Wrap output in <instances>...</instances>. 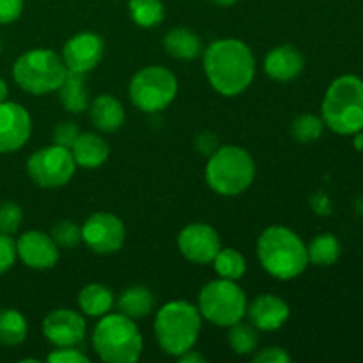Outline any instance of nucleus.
Returning a JSON list of instances; mask_svg holds the SVG:
<instances>
[{"mask_svg":"<svg viewBox=\"0 0 363 363\" xmlns=\"http://www.w3.org/2000/svg\"><path fill=\"white\" fill-rule=\"evenodd\" d=\"M204 73L220 94L233 98L250 87L255 74L252 50L238 39H218L204 52Z\"/></svg>","mask_w":363,"mask_h":363,"instance_id":"1","label":"nucleus"},{"mask_svg":"<svg viewBox=\"0 0 363 363\" xmlns=\"http://www.w3.org/2000/svg\"><path fill=\"white\" fill-rule=\"evenodd\" d=\"M257 257L261 266L279 280H293L308 266L307 247L287 227L272 225L259 236Z\"/></svg>","mask_w":363,"mask_h":363,"instance_id":"2","label":"nucleus"},{"mask_svg":"<svg viewBox=\"0 0 363 363\" xmlns=\"http://www.w3.org/2000/svg\"><path fill=\"white\" fill-rule=\"evenodd\" d=\"M202 326V315L190 301H169L158 311L155 333L160 347L170 357H181L194 350Z\"/></svg>","mask_w":363,"mask_h":363,"instance_id":"3","label":"nucleus"},{"mask_svg":"<svg viewBox=\"0 0 363 363\" xmlns=\"http://www.w3.org/2000/svg\"><path fill=\"white\" fill-rule=\"evenodd\" d=\"M323 121L339 135L363 130V80L357 74L335 78L323 99Z\"/></svg>","mask_w":363,"mask_h":363,"instance_id":"4","label":"nucleus"},{"mask_svg":"<svg viewBox=\"0 0 363 363\" xmlns=\"http://www.w3.org/2000/svg\"><path fill=\"white\" fill-rule=\"evenodd\" d=\"M92 344L103 362L133 363L140 358L144 339L131 318L124 314H105L92 332Z\"/></svg>","mask_w":363,"mask_h":363,"instance_id":"5","label":"nucleus"},{"mask_svg":"<svg viewBox=\"0 0 363 363\" xmlns=\"http://www.w3.org/2000/svg\"><path fill=\"white\" fill-rule=\"evenodd\" d=\"M255 177V162L250 152L238 145L218 147L206 165V183L215 194L234 197L248 190Z\"/></svg>","mask_w":363,"mask_h":363,"instance_id":"6","label":"nucleus"},{"mask_svg":"<svg viewBox=\"0 0 363 363\" xmlns=\"http://www.w3.org/2000/svg\"><path fill=\"white\" fill-rule=\"evenodd\" d=\"M67 67L62 57L53 50H28L16 59L13 66V78L25 92L34 96H45L57 91L62 84Z\"/></svg>","mask_w":363,"mask_h":363,"instance_id":"7","label":"nucleus"},{"mask_svg":"<svg viewBox=\"0 0 363 363\" xmlns=\"http://www.w3.org/2000/svg\"><path fill=\"white\" fill-rule=\"evenodd\" d=\"M247 294L234 280H213L199 294V312L202 318L222 328L240 323L247 315Z\"/></svg>","mask_w":363,"mask_h":363,"instance_id":"8","label":"nucleus"},{"mask_svg":"<svg viewBox=\"0 0 363 363\" xmlns=\"http://www.w3.org/2000/svg\"><path fill=\"white\" fill-rule=\"evenodd\" d=\"M176 94V74L163 66L144 67L130 82V99L142 112H162L174 101Z\"/></svg>","mask_w":363,"mask_h":363,"instance_id":"9","label":"nucleus"},{"mask_svg":"<svg viewBox=\"0 0 363 363\" xmlns=\"http://www.w3.org/2000/svg\"><path fill=\"white\" fill-rule=\"evenodd\" d=\"M77 163L69 149L60 145H48L28 158L27 172L30 179L41 188H59L71 181Z\"/></svg>","mask_w":363,"mask_h":363,"instance_id":"10","label":"nucleus"},{"mask_svg":"<svg viewBox=\"0 0 363 363\" xmlns=\"http://www.w3.org/2000/svg\"><path fill=\"white\" fill-rule=\"evenodd\" d=\"M124 238V223L112 213H94L82 225V241L96 254H113L123 247Z\"/></svg>","mask_w":363,"mask_h":363,"instance_id":"11","label":"nucleus"},{"mask_svg":"<svg viewBox=\"0 0 363 363\" xmlns=\"http://www.w3.org/2000/svg\"><path fill=\"white\" fill-rule=\"evenodd\" d=\"M177 248L188 261L209 264L222 248L218 233L208 223H190L177 236Z\"/></svg>","mask_w":363,"mask_h":363,"instance_id":"12","label":"nucleus"},{"mask_svg":"<svg viewBox=\"0 0 363 363\" xmlns=\"http://www.w3.org/2000/svg\"><path fill=\"white\" fill-rule=\"evenodd\" d=\"M32 133V121L27 110L13 101L0 103V155L23 147Z\"/></svg>","mask_w":363,"mask_h":363,"instance_id":"13","label":"nucleus"},{"mask_svg":"<svg viewBox=\"0 0 363 363\" xmlns=\"http://www.w3.org/2000/svg\"><path fill=\"white\" fill-rule=\"evenodd\" d=\"M105 53V43L99 34L94 32H80L74 34L62 48V60L67 71L77 73H89L94 69L103 59Z\"/></svg>","mask_w":363,"mask_h":363,"instance_id":"14","label":"nucleus"},{"mask_svg":"<svg viewBox=\"0 0 363 363\" xmlns=\"http://www.w3.org/2000/svg\"><path fill=\"white\" fill-rule=\"evenodd\" d=\"M43 333L57 347L77 346L85 337V319L69 308H57L43 321Z\"/></svg>","mask_w":363,"mask_h":363,"instance_id":"15","label":"nucleus"},{"mask_svg":"<svg viewBox=\"0 0 363 363\" xmlns=\"http://www.w3.org/2000/svg\"><path fill=\"white\" fill-rule=\"evenodd\" d=\"M16 255L32 269H50L59 261V247L50 234L28 230L16 241Z\"/></svg>","mask_w":363,"mask_h":363,"instance_id":"16","label":"nucleus"},{"mask_svg":"<svg viewBox=\"0 0 363 363\" xmlns=\"http://www.w3.org/2000/svg\"><path fill=\"white\" fill-rule=\"evenodd\" d=\"M289 305L275 294H261L247 305V315L257 330L273 332L282 328L289 319Z\"/></svg>","mask_w":363,"mask_h":363,"instance_id":"17","label":"nucleus"},{"mask_svg":"<svg viewBox=\"0 0 363 363\" xmlns=\"http://www.w3.org/2000/svg\"><path fill=\"white\" fill-rule=\"evenodd\" d=\"M305 59L296 46L282 45L269 50L264 59V71L272 80L286 82L294 80L303 71Z\"/></svg>","mask_w":363,"mask_h":363,"instance_id":"18","label":"nucleus"},{"mask_svg":"<svg viewBox=\"0 0 363 363\" xmlns=\"http://www.w3.org/2000/svg\"><path fill=\"white\" fill-rule=\"evenodd\" d=\"M77 167L82 169H98L108 160L110 145L105 138L96 133H80L69 149Z\"/></svg>","mask_w":363,"mask_h":363,"instance_id":"19","label":"nucleus"},{"mask_svg":"<svg viewBox=\"0 0 363 363\" xmlns=\"http://www.w3.org/2000/svg\"><path fill=\"white\" fill-rule=\"evenodd\" d=\"M89 116H91V123L99 131L112 133L123 126L126 113L119 99L110 94H101L89 105Z\"/></svg>","mask_w":363,"mask_h":363,"instance_id":"20","label":"nucleus"},{"mask_svg":"<svg viewBox=\"0 0 363 363\" xmlns=\"http://www.w3.org/2000/svg\"><path fill=\"white\" fill-rule=\"evenodd\" d=\"M59 101L64 110L71 113H82L89 108V92L85 87V74L77 71H67L62 84L59 85Z\"/></svg>","mask_w":363,"mask_h":363,"instance_id":"21","label":"nucleus"},{"mask_svg":"<svg viewBox=\"0 0 363 363\" xmlns=\"http://www.w3.org/2000/svg\"><path fill=\"white\" fill-rule=\"evenodd\" d=\"M163 46L167 53L181 60H194L202 53V41L195 32L188 28L176 27L167 32L163 38Z\"/></svg>","mask_w":363,"mask_h":363,"instance_id":"22","label":"nucleus"},{"mask_svg":"<svg viewBox=\"0 0 363 363\" xmlns=\"http://www.w3.org/2000/svg\"><path fill=\"white\" fill-rule=\"evenodd\" d=\"M113 305V294L101 284H89L78 293V307L85 315L101 318L108 314Z\"/></svg>","mask_w":363,"mask_h":363,"instance_id":"23","label":"nucleus"},{"mask_svg":"<svg viewBox=\"0 0 363 363\" xmlns=\"http://www.w3.org/2000/svg\"><path fill=\"white\" fill-rule=\"evenodd\" d=\"M152 307H155V296L147 287L142 286H133L123 291L117 300V308L121 314L131 319L145 318L147 314H151Z\"/></svg>","mask_w":363,"mask_h":363,"instance_id":"24","label":"nucleus"},{"mask_svg":"<svg viewBox=\"0 0 363 363\" xmlns=\"http://www.w3.org/2000/svg\"><path fill=\"white\" fill-rule=\"evenodd\" d=\"M27 319L14 308L0 311V344L2 346H20L27 339Z\"/></svg>","mask_w":363,"mask_h":363,"instance_id":"25","label":"nucleus"},{"mask_svg":"<svg viewBox=\"0 0 363 363\" xmlns=\"http://www.w3.org/2000/svg\"><path fill=\"white\" fill-rule=\"evenodd\" d=\"M308 262L315 266H332L340 257V243L333 234H319L307 247Z\"/></svg>","mask_w":363,"mask_h":363,"instance_id":"26","label":"nucleus"},{"mask_svg":"<svg viewBox=\"0 0 363 363\" xmlns=\"http://www.w3.org/2000/svg\"><path fill=\"white\" fill-rule=\"evenodd\" d=\"M131 20L142 28H152L165 18V7L162 0H130Z\"/></svg>","mask_w":363,"mask_h":363,"instance_id":"27","label":"nucleus"},{"mask_svg":"<svg viewBox=\"0 0 363 363\" xmlns=\"http://www.w3.org/2000/svg\"><path fill=\"white\" fill-rule=\"evenodd\" d=\"M213 266L220 279L234 280V282H238L247 272V261L234 248H220L216 257L213 259Z\"/></svg>","mask_w":363,"mask_h":363,"instance_id":"28","label":"nucleus"},{"mask_svg":"<svg viewBox=\"0 0 363 363\" xmlns=\"http://www.w3.org/2000/svg\"><path fill=\"white\" fill-rule=\"evenodd\" d=\"M229 344L236 354H250L257 350L259 335L257 328L247 323H236L229 326Z\"/></svg>","mask_w":363,"mask_h":363,"instance_id":"29","label":"nucleus"},{"mask_svg":"<svg viewBox=\"0 0 363 363\" xmlns=\"http://www.w3.org/2000/svg\"><path fill=\"white\" fill-rule=\"evenodd\" d=\"M323 130H325V121L318 116H312V113H303V116L296 117L291 124L293 138H296L298 142H303V144L318 140L323 135Z\"/></svg>","mask_w":363,"mask_h":363,"instance_id":"30","label":"nucleus"},{"mask_svg":"<svg viewBox=\"0 0 363 363\" xmlns=\"http://www.w3.org/2000/svg\"><path fill=\"white\" fill-rule=\"evenodd\" d=\"M50 236L55 241L57 247L74 248L82 241V227L71 220H60L50 230Z\"/></svg>","mask_w":363,"mask_h":363,"instance_id":"31","label":"nucleus"},{"mask_svg":"<svg viewBox=\"0 0 363 363\" xmlns=\"http://www.w3.org/2000/svg\"><path fill=\"white\" fill-rule=\"evenodd\" d=\"M23 211L16 202H2L0 204V233L13 236L21 225Z\"/></svg>","mask_w":363,"mask_h":363,"instance_id":"32","label":"nucleus"},{"mask_svg":"<svg viewBox=\"0 0 363 363\" xmlns=\"http://www.w3.org/2000/svg\"><path fill=\"white\" fill-rule=\"evenodd\" d=\"M78 135H80V131H78L77 124L66 123V121H62V123L57 124L55 130H53L52 140H53V144H55V145L71 149V147H73L74 140L78 138Z\"/></svg>","mask_w":363,"mask_h":363,"instance_id":"33","label":"nucleus"},{"mask_svg":"<svg viewBox=\"0 0 363 363\" xmlns=\"http://www.w3.org/2000/svg\"><path fill=\"white\" fill-rule=\"evenodd\" d=\"M16 243L9 234L0 233V275L9 272L16 261Z\"/></svg>","mask_w":363,"mask_h":363,"instance_id":"34","label":"nucleus"},{"mask_svg":"<svg viewBox=\"0 0 363 363\" xmlns=\"http://www.w3.org/2000/svg\"><path fill=\"white\" fill-rule=\"evenodd\" d=\"M46 360L50 363H89L91 362L87 354H84L74 346L59 347V350H55L53 353H50Z\"/></svg>","mask_w":363,"mask_h":363,"instance_id":"35","label":"nucleus"},{"mask_svg":"<svg viewBox=\"0 0 363 363\" xmlns=\"http://www.w3.org/2000/svg\"><path fill=\"white\" fill-rule=\"evenodd\" d=\"M23 0H0V25L13 23L21 16Z\"/></svg>","mask_w":363,"mask_h":363,"instance_id":"36","label":"nucleus"},{"mask_svg":"<svg viewBox=\"0 0 363 363\" xmlns=\"http://www.w3.org/2000/svg\"><path fill=\"white\" fill-rule=\"evenodd\" d=\"M252 362H255V363H289L291 357L286 353V350L273 346V347H268V350H262L261 353L255 354V357L252 358Z\"/></svg>","mask_w":363,"mask_h":363,"instance_id":"37","label":"nucleus"},{"mask_svg":"<svg viewBox=\"0 0 363 363\" xmlns=\"http://www.w3.org/2000/svg\"><path fill=\"white\" fill-rule=\"evenodd\" d=\"M195 147L199 149V152H201V155L208 156L209 158V156H211L213 152L220 147L218 137H216L215 133L204 131V133H201L197 138H195Z\"/></svg>","mask_w":363,"mask_h":363,"instance_id":"38","label":"nucleus"},{"mask_svg":"<svg viewBox=\"0 0 363 363\" xmlns=\"http://www.w3.org/2000/svg\"><path fill=\"white\" fill-rule=\"evenodd\" d=\"M177 358H179V362H183V363H204L206 362V358L202 357V354L194 353V350L186 351V353H183L181 357H177Z\"/></svg>","mask_w":363,"mask_h":363,"instance_id":"39","label":"nucleus"},{"mask_svg":"<svg viewBox=\"0 0 363 363\" xmlns=\"http://www.w3.org/2000/svg\"><path fill=\"white\" fill-rule=\"evenodd\" d=\"M353 145H354V149H357V151H362L363 152V130L357 131V133H354Z\"/></svg>","mask_w":363,"mask_h":363,"instance_id":"40","label":"nucleus"},{"mask_svg":"<svg viewBox=\"0 0 363 363\" xmlns=\"http://www.w3.org/2000/svg\"><path fill=\"white\" fill-rule=\"evenodd\" d=\"M7 92H9V89H7L6 80L0 78V103H4L7 99Z\"/></svg>","mask_w":363,"mask_h":363,"instance_id":"41","label":"nucleus"},{"mask_svg":"<svg viewBox=\"0 0 363 363\" xmlns=\"http://www.w3.org/2000/svg\"><path fill=\"white\" fill-rule=\"evenodd\" d=\"M213 2L216 4V6H223V7H229L233 6V4H236L238 0H213Z\"/></svg>","mask_w":363,"mask_h":363,"instance_id":"42","label":"nucleus"}]
</instances>
